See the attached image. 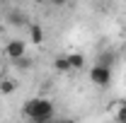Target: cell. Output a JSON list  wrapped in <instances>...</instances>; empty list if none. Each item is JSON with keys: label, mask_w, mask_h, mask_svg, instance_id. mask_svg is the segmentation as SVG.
Segmentation results:
<instances>
[{"label": "cell", "mask_w": 126, "mask_h": 123, "mask_svg": "<svg viewBox=\"0 0 126 123\" xmlns=\"http://www.w3.org/2000/svg\"><path fill=\"white\" fill-rule=\"evenodd\" d=\"M15 65H17V68H24V70H27V68H32V61L27 58V56H24V58H17V61H15Z\"/></svg>", "instance_id": "obj_9"}, {"label": "cell", "mask_w": 126, "mask_h": 123, "mask_svg": "<svg viewBox=\"0 0 126 123\" xmlns=\"http://www.w3.org/2000/svg\"><path fill=\"white\" fill-rule=\"evenodd\" d=\"M58 123H75L73 118H63V121H58Z\"/></svg>", "instance_id": "obj_12"}, {"label": "cell", "mask_w": 126, "mask_h": 123, "mask_svg": "<svg viewBox=\"0 0 126 123\" xmlns=\"http://www.w3.org/2000/svg\"><path fill=\"white\" fill-rule=\"evenodd\" d=\"M68 61H70V68H73V70H80V68L85 65V58H82L80 53H73V56H68Z\"/></svg>", "instance_id": "obj_6"}, {"label": "cell", "mask_w": 126, "mask_h": 123, "mask_svg": "<svg viewBox=\"0 0 126 123\" xmlns=\"http://www.w3.org/2000/svg\"><path fill=\"white\" fill-rule=\"evenodd\" d=\"M0 92H2V94H12V92H15V82H12V80H2Z\"/></svg>", "instance_id": "obj_7"}, {"label": "cell", "mask_w": 126, "mask_h": 123, "mask_svg": "<svg viewBox=\"0 0 126 123\" xmlns=\"http://www.w3.org/2000/svg\"><path fill=\"white\" fill-rule=\"evenodd\" d=\"M53 68L58 70V73H70L73 68H70V61H68V56H58L56 61H53Z\"/></svg>", "instance_id": "obj_4"}, {"label": "cell", "mask_w": 126, "mask_h": 123, "mask_svg": "<svg viewBox=\"0 0 126 123\" xmlns=\"http://www.w3.org/2000/svg\"><path fill=\"white\" fill-rule=\"evenodd\" d=\"M99 65H107V68H111V53H104V56H99Z\"/></svg>", "instance_id": "obj_11"}, {"label": "cell", "mask_w": 126, "mask_h": 123, "mask_svg": "<svg viewBox=\"0 0 126 123\" xmlns=\"http://www.w3.org/2000/svg\"><path fill=\"white\" fill-rule=\"evenodd\" d=\"M24 116H29L34 123H48L51 116H53V101L51 99H44V97H36V99H29L24 101Z\"/></svg>", "instance_id": "obj_1"}, {"label": "cell", "mask_w": 126, "mask_h": 123, "mask_svg": "<svg viewBox=\"0 0 126 123\" xmlns=\"http://www.w3.org/2000/svg\"><path fill=\"white\" fill-rule=\"evenodd\" d=\"M24 41H19V39H15V41H10L7 46H5V53L12 58V61H17V58H24Z\"/></svg>", "instance_id": "obj_3"}, {"label": "cell", "mask_w": 126, "mask_h": 123, "mask_svg": "<svg viewBox=\"0 0 126 123\" xmlns=\"http://www.w3.org/2000/svg\"><path fill=\"white\" fill-rule=\"evenodd\" d=\"M90 80H92L94 85H99V87H107L111 80V68H107V65H92V70H90Z\"/></svg>", "instance_id": "obj_2"}, {"label": "cell", "mask_w": 126, "mask_h": 123, "mask_svg": "<svg viewBox=\"0 0 126 123\" xmlns=\"http://www.w3.org/2000/svg\"><path fill=\"white\" fill-rule=\"evenodd\" d=\"M116 121H119V123H126V104L119 106V111H116Z\"/></svg>", "instance_id": "obj_10"}, {"label": "cell", "mask_w": 126, "mask_h": 123, "mask_svg": "<svg viewBox=\"0 0 126 123\" xmlns=\"http://www.w3.org/2000/svg\"><path fill=\"white\" fill-rule=\"evenodd\" d=\"M29 31H32V41H34V44H41V41H44V31H41L39 24H32Z\"/></svg>", "instance_id": "obj_5"}, {"label": "cell", "mask_w": 126, "mask_h": 123, "mask_svg": "<svg viewBox=\"0 0 126 123\" xmlns=\"http://www.w3.org/2000/svg\"><path fill=\"white\" fill-rule=\"evenodd\" d=\"M10 22H12V24H24V17L19 15L17 10H12V12H10Z\"/></svg>", "instance_id": "obj_8"}, {"label": "cell", "mask_w": 126, "mask_h": 123, "mask_svg": "<svg viewBox=\"0 0 126 123\" xmlns=\"http://www.w3.org/2000/svg\"><path fill=\"white\" fill-rule=\"evenodd\" d=\"M46 2H48V0H46Z\"/></svg>", "instance_id": "obj_13"}]
</instances>
